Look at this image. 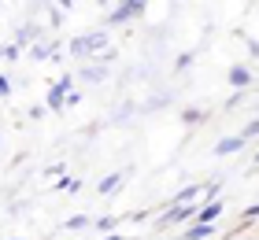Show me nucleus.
Listing matches in <instances>:
<instances>
[{"label": "nucleus", "mask_w": 259, "mask_h": 240, "mask_svg": "<svg viewBox=\"0 0 259 240\" xmlns=\"http://www.w3.org/2000/svg\"><path fill=\"white\" fill-rule=\"evenodd\" d=\"M85 78H89V81H100V78H104V70H100V67H93V70H85Z\"/></svg>", "instance_id": "nucleus-17"}, {"label": "nucleus", "mask_w": 259, "mask_h": 240, "mask_svg": "<svg viewBox=\"0 0 259 240\" xmlns=\"http://www.w3.org/2000/svg\"><path fill=\"white\" fill-rule=\"evenodd\" d=\"M255 166H259V152H255Z\"/></svg>", "instance_id": "nucleus-22"}, {"label": "nucleus", "mask_w": 259, "mask_h": 240, "mask_svg": "<svg viewBox=\"0 0 259 240\" xmlns=\"http://www.w3.org/2000/svg\"><path fill=\"white\" fill-rule=\"evenodd\" d=\"M115 225H119V218H100V222H97V229L108 233V229H115Z\"/></svg>", "instance_id": "nucleus-14"}, {"label": "nucleus", "mask_w": 259, "mask_h": 240, "mask_svg": "<svg viewBox=\"0 0 259 240\" xmlns=\"http://www.w3.org/2000/svg\"><path fill=\"white\" fill-rule=\"evenodd\" d=\"M141 11H145V0H119V8L108 15V26H122V22L137 19Z\"/></svg>", "instance_id": "nucleus-2"}, {"label": "nucleus", "mask_w": 259, "mask_h": 240, "mask_svg": "<svg viewBox=\"0 0 259 240\" xmlns=\"http://www.w3.org/2000/svg\"><path fill=\"white\" fill-rule=\"evenodd\" d=\"M33 59H49V48H45V44H33Z\"/></svg>", "instance_id": "nucleus-16"}, {"label": "nucleus", "mask_w": 259, "mask_h": 240, "mask_svg": "<svg viewBox=\"0 0 259 240\" xmlns=\"http://www.w3.org/2000/svg\"><path fill=\"white\" fill-rule=\"evenodd\" d=\"M255 218H259V203H252V207H244L241 222H255Z\"/></svg>", "instance_id": "nucleus-13"}, {"label": "nucleus", "mask_w": 259, "mask_h": 240, "mask_svg": "<svg viewBox=\"0 0 259 240\" xmlns=\"http://www.w3.org/2000/svg\"><path fill=\"white\" fill-rule=\"evenodd\" d=\"M8 92H11V85H8V78L0 74V96H8Z\"/></svg>", "instance_id": "nucleus-18"}, {"label": "nucleus", "mask_w": 259, "mask_h": 240, "mask_svg": "<svg viewBox=\"0 0 259 240\" xmlns=\"http://www.w3.org/2000/svg\"><path fill=\"white\" fill-rule=\"evenodd\" d=\"M215 229H219V225L215 222H189V225H185V236L182 240H207V236H215Z\"/></svg>", "instance_id": "nucleus-6"}, {"label": "nucleus", "mask_w": 259, "mask_h": 240, "mask_svg": "<svg viewBox=\"0 0 259 240\" xmlns=\"http://www.w3.org/2000/svg\"><path fill=\"white\" fill-rule=\"evenodd\" d=\"M241 137H244V140H252V137H259V118H252V122H248V126L241 129Z\"/></svg>", "instance_id": "nucleus-11"}, {"label": "nucleus", "mask_w": 259, "mask_h": 240, "mask_svg": "<svg viewBox=\"0 0 259 240\" xmlns=\"http://www.w3.org/2000/svg\"><path fill=\"white\" fill-rule=\"evenodd\" d=\"M189 63H193V52H185V56H178V63H174V67H178V70H185Z\"/></svg>", "instance_id": "nucleus-15"}, {"label": "nucleus", "mask_w": 259, "mask_h": 240, "mask_svg": "<svg viewBox=\"0 0 259 240\" xmlns=\"http://www.w3.org/2000/svg\"><path fill=\"white\" fill-rule=\"evenodd\" d=\"M122 185V174H108V177H104V181L97 185L100 192H104V196H108V192H115V188H119Z\"/></svg>", "instance_id": "nucleus-10"}, {"label": "nucleus", "mask_w": 259, "mask_h": 240, "mask_svg": "<svg viewBox=\"0 0 259 240\" xmlns=\"http://www.w3.org/2000/svg\"><path fill=\"white\" fill-rule=\"evenodd\" d=\"M100 240H126V236H119V233H111V236H100Z\"/></svg>", "instance_id": "nucleus-19"}, {"label": "nucleus", "mask_w": 259, "mask_h": 240, "mask_svg": "<svg viewBox=\"0 0 259 240\" xmlns=\"http://www.w3.org/2000/svg\"><path fill=\"white\" fill-rule=\"evenodd\" d=\"M244 144H248V140H244L241 133H237V137H222V140L215 144V155H219V159H222V155H233V152H241Z\"/></svg>", "instance_id": "nucleus-7"}, {"label": "nucleus", "mask_w": 259, "mask_h": 240, "mask_svg": "<svg viewBox=\"0 0 259 240\" xmlns=\"http://www.w3.org/2000/svg\"><path fill=\"white\" fill-rule=\"evenodd\" d=\"M222 211H226V203H222L219 196H211V200H204V203L196 207V222H219Z\"/></svg>", "instance_id": "nucleus-4"}, {"label": "nucleus", "mask_w": 259, "mask_h": 240, "mask_svg": "<svg viewBox=\"0 0 259 240\" xmlns=\"http://www.w3.org/2000/svg\"><path fill=\"white\" fill-rule=\"evenodd\" d=\"M85 225H89L85 214H74V218H67V229H85Z\"/></svg>", "instance_id": "nucleus-12"}, {"label": "nucleus", "mask_w": 259, "mask_h": 240, "mask_svg": "<svg viewBox=\"0 0 259 240\" xmlns=\"http://www.w3.org/2000/svg\"><path fill=\"white\" fill-rule=\"evenodd\" d=\"M204 188H207V185H200V181H196V185H185L170 203H200V200H204Z\"/></svg>", "instance_id": "nucleus-8"}, {"label": "nucleus", "mask_w": 259, "mask_h": 240, "mask_svg": "<svg viewBox=\"0 0 259 240\" xmlns=\"http://www.w3.org/2000/svg\"><path fill=\"white\" fill-rule=\"evenodd\" d=\"M244 240H259V236H244Z\"/></svg>", "instance_id": "nucleus-21"}, {"label": "nucleus", "mask_w": 259, "mask_h": 240, "mask_svg": "<svg viewBox=\"0 0 259 240\" xmlns=\"http://www.w3.org/2000/svg\"><path fill=\"white\" fill-rule=\"evenodd\" d=\"M226 81H230L233 89H248V85H252L255 78H252V70L244 67V63H233V67L226 70Z\"/></svg>", "instance_id": "nucleus-5"}, {"label": "nucleus", "mask_w": 259, "mask_h": 240, "mask_svg": "<svg viewBox=\"0 0 259 240\" xmlns=\"http://www.w3.org/2000/svg\"><path fill=\"white\" fill-rule=\"evenodd\" d=\"M70 85H74V78H60V81H56V85L49 89V107H52V111H63V107H67V92H70Z\"/></svg>", "instance_id": "nucleus-3"}, {"label": "nucleus", "mask_w": 259, "mask_h": 240, "mask_svg": "<svg viewBox=\"0 0 259 240\" xmlns=\"http://www.w3.org/2000/svg\"><path fill=\"white\" fill-rule=\"evenodd\" d=\"M182 122H185V126H200V122H204V111H200V107H185V111H182Z\"/></svg>", "instance_id": "nucleus-9"}, {"label": "nucleus", "mask_w": 259, "mask_h": 240, "mask_svg": "<svg viewBox=\"0 0 259 240\" xmlns=\"http://www.w3.org/2000/svg\"><path fill=\"white\" fill-rule=\"evenodd\" d=\"M60 8H74V0H60Z\"/></svg>", "instance_id": "nucleus-20"}, {"label": "nucleus", "mask_w": 259, "mask_h": 240, "mask_svg": "<svg viewBox=\"0 0 259 240\" xmlns=\"http://www.w3.org/2000/svg\"><path fill=\"white\" fill-rule=\"evenodd\" d=\"M108 44V30H93V33H81V37L70 41V56H78V59H85L97 52L100 56V48Z\"/></svg>", "instance_id": "nucleus-1"}]
</instances>
